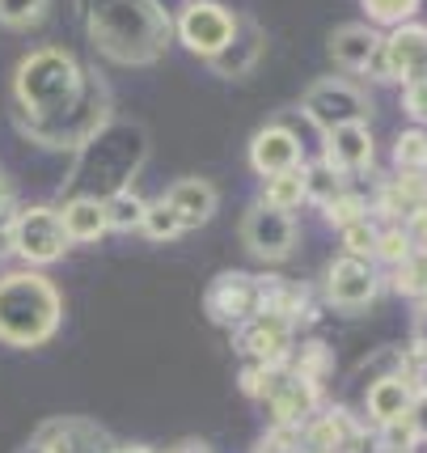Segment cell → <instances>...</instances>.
<instances>
[{
  "label": "cell",
  "mask_w": 427,
  "mask_h": 453,
  "mask_svg": "<svg viewBox=\"0 0 427 453\" xmlns=\"http://www.w3.org/2000/svg\"><path fill=\"white\" fill-rule=\"evenodd\" d=\"M13 98L30 140L51 149H80L106 123V85L59 47H39L21 59Z\"/></svg>",
  "instance_id": "1"
},
{
  "label": "cell",
  "mask_w": 427,
  "mask_h": 453,
  "mask_svg": "<svg viewBox=\"0 0 427 453\" xmlns=\"http://www.w3.org/2000/svg\"><path fill=\"white\" fill-rule=\"evenodd\" d=\"M170 13L156 0H94L89 39L115 64H153L170 47Z\"/></svg>",
  "instance_id": "2"
},
{
  "label": "cell",
  "mask_w": 427,
  "mask_h": 453,
  "mask_svg": "<svg viewBox=\"0 0 427 453\" xmlns=\"http://www.w3.org/2000/svg\"><path fill=\"white\" fill-rule=\"evenodd\" d=\"M59 288L39 272L0 276V339L13 348H39L59 331Z\"/></svg>",
  "instance_id": "3"
},
{
  "label": "cell",
  "mask_w": 427,
  "mask_h": 453,
  "mask_svg": "<svg viewBox=\"0 0 427 453\" xmlns=\"http://www.w3.org/2000/svg\"><path fill=\"white\" fill-rule=\"evenodd\" d=\"M80 149H85L80 170H94V182L85 187V196L111 199V196H118V191H127L132 174L140 170V161L149 153V140H144V127H140V123H102Z\"/></svg>",
  "instance_id": "4"
},
{
  "label": "cell",
  "mask_w": 427,
  "mask_h": 453,
  "mask_svg": "<svg viewBox=\"0 0 427 453\" xmlns=\"http://www.w3.org/2000/svg\"><path fill=\"white\" fill-rule=\"evenodd\" d=\"M4 242H9V250L21 255L30 267H47V263H56L64 258V250L72 246L68 234H64V220H59L56 208H21L18 217L9 220V229H4Z\"/></svg>",
  "instance_id": "5"
},
{
  "label": "cell",
  "mask_w": 427,
  "mask_h": 453,
  "mask_svg": "<svg viewBox=\"0 0 427 453\" xmlns=\"http://www.w3.org/2000/svg\"><path fill=\"white\" fill-rule=\"evenodd\" d=\"M305 115L322 132H334V127H347V123H364L369 119V98L360 89L343 85V81H317L305 94Z\"/></svg>",
  "instance_id": "6"
},
{
  "label": "cell",
  "mask_w": 427,
  "mask_h": 453,
  "mask_svg": "<svg viewBox=\"0 0 427 453\" xmlns=\"http://www.w3.org/2000/svg\"><path fill=\"white\" fill-rule=\"evenodd\" d=\"M233 30H237V18L229 9H220L216 0H194L178 18V39L187 42L194 56H208V59L233 39Z\"/></svg>",
  "instance_id": "7"
},
{
  "label": "cell",
  "mask_w": 427,
  "mask_h": 453,
  "mask_svg": "<svg viewBox=\"0 0 427 453\" xmlns=\"http://www.w3.org/2000/svg\"><path fill=\"white\" fill-rule=\"evenodd\" d=\"M241 237H246V246H250L258 258H275L292 255V246H296V220L292 212L284 208H271V203H254L246 220H241Z\"/></svg>",
  "instance_id": "8"
},
{
  "label": "cell",
  "mask_w": 427,
  "mask_h": 453,
  "mask_svg": "<svg viewBox=\"0 0 427 453\" xmlns=\"http://www.w3.org/2000/svg\"><path fill=\"white\" fill-rule=\"evenodd\" d=\"M208 314L220 326H241L258 314V280L241 272H225L208 284Z\"/></svg>",
  "instance_id": "9"
},
{
  "label": "cell",
  "mask_w": 427,
  "mask_h": 453,
  "mask_svg": "<svg viewBox=\"0 0 427 453\" xmlns=\"http://www.w3.org/2000/svg\"><path fill=\"white\" fill-rule=\"evenodd\" d=\"M377 272H372L369 258H334L331 272H326V293L339 310H364L372 296H377Z\"/></svg>",
  "instance_id": "10"
},
{
  "label": "cell",
  "mask_w": 427,
  "mask_h": 453,
  "mask_svg": "<svg viewBox=\"0 0 427 453\" xmlns=\"http://www.w3.org/2000/svg\"><path fill=\"white\" fill-rule=\"evenodd\" d=\"M292 348V322L275 314H254L250 322H241V352L254 365H284V356Z\"/></svg>",
  "instance_id": "11"
},
{
  "label": "cell",
  "mask_w": 427,
  "mask_h": 453,
  "mask_svg": "<svg viewBox=\"0 0 427 453\" xmlns=\"http://www.w3.org/2000/svg\"><path fill=\"white\" fill-rule=\"evenodd\" d=\"M250 165H254V174H263V178L301 170V140L292 136L288 127H263L250 144Z\"/></svg>",
  "instance_id": "12"
},
{
  "label": "cell",
  "mask_w": 427,
  "mask_h": 453,
  "mask_svg": "<svg viewBox=\"0 0 427 453\" xmlns=\"http://www.w3.org/2000/svg\"><path fill=\"white\" fill-rule=\"evenodd\" d=\"M372 161V136L369 123H347V127H334L326 132V161L334 174H355Z\"/></svg>",
  "instance_id": "13"
},
{
  "label": "cell",
  "mask_w": 427,
  "mask_h": 453,
  "mask_svg": "<svg viewBox=\"0 0 427 453\" xmlns=\"http://www.w3.org/2000/svg\"><path fill=\"white\" fill-rule=\"evenodd\" d=\"M381 42H385L393 77H402L407 85L427 77V26H398V30Z\"/></svg>",
  "instance_id": "14"
},
{
  "label": "cell",
  "mask_w": 427,
  "mask_h": 453,
  "mask_svg": "<svg viewBox=\"0 0 427 453\" xmlns=\"http://www.w3.org/2000/svg\"><path fill=\"white\" fill-rule=\"evenodd\" d=\"M258 56H263V30L250 18H237L233 39L212 56V68L220 77H241V73H250L254 64H258Z\"/></svg>",
  "instance_id": "15"
},
{
  "label": "cell",
  "mask_w": 427,
  "mask_h": 453,
  "mask_svg": "<svg viewBox=\"0 0 427 453\" xmlns=\"http://www.w3.org/2000/svg\"><path fill=\"white\" fill-rule=\"evenodd\" d=\"M165 203L178 212V220L187 229H199L203 220H212L216 212V187L208 178H178L174 187L165 191Z\"/></svg>",
  "instance_id": "16"
},
{
  "label": "cell",
  "mask_w": 427,
  "mask_h": 453,
  "mask_svg": "<svg viewBox=\"0 0 427 453\" xmlns=\"http://www.w3.org/2000/svg\"><path fill=\"white\" fill-rule=\"evenodd\" d=\"M410 403H415V395H410L407 377H377L369 386V415L381 428L393 424V419H407Z\"/></svg>",
  "instance_id": "17"
},
{
  "label": "cell",
  "mask_w": 427,
  "mask_h": 453,
  "mask_svg": "<svg viewBox=\"0 0 427 453\" xmlns=\"http://www.w3.org/2000/svg\"><path fill=\"white\" fill-rule=\"evenodd\" d=\"M59 220H64L68 242H97V237L106 234V208H102V199H89V196L68 199Z\"/></svg>",
  "instance_id": "18"
},
{
  "label": "cell",
  "mask_w": 427,
  "mask_h": 453,
  "mask_svg": "<svg viewBox=\"0 0 427 453\" xmlns=\"http://www.w3.org/2000/svg\"><path fill=\"white\" fill-rule=\"evenodd\" d=\"M377 30L372 26H360V21H351V26H339L331 35V56L334 64H343V68H364V59L372 56V47H377Z\"/></svg>",
  "instance_id": "19"
},
{
  "label": "cell",
  "mask_w": 427,
  "mask_h": 453,
  "mask_svg": "<svg viewBox=\"0 0 427 453\" xmlns=\"http://www.w3.org/2000/svg\"><path fill=\"white\" fill-rule=\"evenodd\" d=\"M263 203L284 208V212L301 208V203H305V165H301V170H288V174L267 178V199H263Z\"/></svg>",
  "instance_id": "20"
},
{
  "label": "cell",
  "mask_w": 427,
  "mask_h": 453,
  "mask_svg": "<svg viewBox=\"0 0 427 453\" xmlns=\"http://www.w3.org/2000/svg\"><path fill=\"white\" fill-rule=\"evenodd\" d=\"M102 208H106V229H140L149 203L140 196H132V187H127V191H118V196L102 199Z\"/></svg>",
  "instance_id": "21"
},
{
  "label": "cell",
  "mask_w": 427,
  "mask_h": 453,
  "mask_svg": "<svg viewBox=\"0 0 427 453\" xmlns=\"http://www.w3.org/2000/svg\"><path fill=\"white\" fill-rule=\"evenodd\" d=\"M140 229H144V237H153V242H174V237L187 234V225L178 220V212L161 199V203H149L144 208V220H140Z\"/></svg>",
  "instance_id": "22"
},
{
  "label": "cell",
  "mask_w": 427,
  "mask_h": 453,
  "mask_svg": "<svg viewBox=\"0 0 427 453\" xmlns=\"http://www.w3.org/2000/svg\"><path fill=\"white\" fill-rule=\"evenodd\" d=\"M393 161L402 174H427V132H419V127L402 132L393 144Z\"/></svg>",
  "instance_id": "23"
},
{
  "label": "cell",
  "mask_w": 427,
  "mask_h": 453,
  "mask_svg": "<svg viewBox=\"0 0 427 453\" xmlns=\"http://www.w3.org/2000/svg\"><path fill=\"white\" fill-rule=\"evenodd\" d=\"M339 234H343V250H347L351 258H372V250H377V225H372L369 217L343 225Z\"/></svg>",
  "instance_id": "24"
},
{
  "label": "cell",
  "mask_w": 427,
  "mask_h": 453,
  "mask_svg": "<svg viewBox=\"0 0 427 453\" xmlns=\"http://www.w3.org/2000/svg\"><path fill=\"white\" fill-rule=\"evenodd\" d=\"M393 284H398V293L427 301V258L423 255H410L407 263H398V276H393Z\"/></svg>",
  "instance_id": "25"
},
{
  "label": "cell",
  "mask_w": 427,
  "mask_h": 453,
  "mask_svg": "<svg viewBox=\"0 0 427 453\" xmlns=\"http://www.w3.org/2000/svg\"><path fill=\"white\" fill-rule=\"evenodd\" d=\"M377 258H385V263H407L410 258V237L402 225H389V229H377V250H372Z\"/></svg>",
  "instance_id": "26"
},
{
  "label": "cell",
  "mask_w": 427,
  "mask_h": 453,
  "mask_svg": "<svg viewBox=\"0 0 427 453\" xmlns=\"http://www.w3.org/2000/svg\"><path fill=\"white\" fill-rule=\"evenodd\" d=\"M415 9H419V0H364V13L385 26H402L407 18H415Z\"/></svg>",
  "instance_id": "27"
},
{
  "label": "cell",
  "mask_w": 427,
  "mask_h": 453,
  "mask_svg": "<svg viewBox=\"0 0 427 453\" xmlns=\"http://www.w3.org/2000/svg\"><path fill=\"white\" fill-rule=\"evenodd\" d=\"M339 196V174H334L331 165H309L305 170V199L313 203H326V199Z\"/></svg>",
  "instance_id": "28"
},
{
  "label": "cell",
  "mask_w": 427,
  "mask_h": 453,
  "mask_svg": "<svg viewBox=\"0 0 427 453\" xmlns=\"http://www.w3.org/2000/svg\"><path fill=\"white\" fill-rule=\"evenodd\" d=\"M47 13V0H0V21L4 26H34Z\"/></svg>",
  "instance_id": "29"
},
{
  "label": "cell",
  "mask_w": 427,
  "mask_h": 453,
  "mask_svg": "<svg viewBox=\"0 0 427 453\" xmlns=\"http://www.w3.org/2000/svg\"><path fill=\"white\" fill-rule=\"evenodd\" d=\"M322 212H326V220L331 225H351V220H360V217H369V208H364V199L360 196H334V199H326L322 203Z\"/></svg>",
  "instance_id": "30"
},
{
  "label": "cell",
  "mask_w": 427,
  "mask_h": 453,
  "mask_svg": "<svg viewBox=\"0 0 427 453\" xmlns=\"http://www.w3.org/2000/svg\"><path fill=\"white\" fill-rule=\"evenodd\" d=\"M326 365H331V352L322 343H301V360H296L292 373L305 377V381H317V377H326Z\"/></svg>",
  "instance_id": "31"
},
{
  "label": "cell",
  "mask_w": 427,
  "mask_h": 453,
  "mask_svg": "<svg viewBox=\"0 0 427 453\" xmlns=\"http://www.w3.org/2000/svg\"><path fill=\"white\" fill-rule=\"evenodd\" d=\"M381 436H385V449L389 453H410V445H415V433H410L407 419H393V424H385V428H381Z\"/></svg>",
  "instance_id": "32"
},
{
  "label": "cell",
  "mask_w": 427,
  "mask_h": 453,
  "mask_svg": "<svg viewBox=\"0 0 427 453\" xmlns=\"http://www.w3.org/2000/svg\"><path fill=\"white\" fill-rule=\"evenodd\" d=\"M407 115L419 119V123H427V77L423 81H410L407 85Z\"/></svg>",
  "instance_id": "33"
},
{
  "label": "cell",
  "mask_w": 427,
  "mask_h": 453,
  "mask_svg": "<svg viewBox=\"0 0 427 453\" xmlns=\"http://www.w3.org/2000/svg\"><path fill=\"white\" fill-rule=\"evenodd\" d=\"M360 73H369V77H377V81H389V77H393L389 56H385V42H377V47H372V56L364 59V68H360Z\"/></svg>",
  "instance_id": "34"
},
{
  "label": "cell",
  "mask_w": 427,
  "mask_h": 453,
  "mask_svg": "<svg viewBox=\"0 0 427 453\" xmlns=\"http://www.w3.org/2000/svg\"><path fill=\"white\" fill-rule=\"evenodd\" d=\"M407 424H410V433H415V441H427V395H419L410 403Z\"/></svg>",
  "instance_id": "35"
},
{
  "label": "cell",
  "mask_w": 427,
  "mask_h": 453,
  "mask_svg": "<svg viewBox=\"0 0 427 453\" xmlns=\"http://www.w3.org/2000/svg\"><path fill=\"white\" fill-rule=\"evenodd\" d=\"M18 217V199H13V187L9 178L0 174V229H9V220Z\"/></svg>",
  "instance_id": "36"
},
{
  "label": "cell",
  "mask_w": 427,
  "mask_h": 453,
  "mask_svg": "<svg viewBox=\"0 0 427 453\" xmlns=\"http://www.w3.org/2000/svg\"><path fill=\"white\" fill-rule=\"evenodd\" d=\"M415 348H419V356H427V301L415 314Z\"/></svg>",
  "instance_id": "37"
},
{
  "label": "cell",
  "mask_w": 427,
  "mask_h": 453,
  "mask_svg": "<svg viewBox=\"0 0 427 453\" xmlns=\"http://www.w3.org/2000/svg\"><path fill=\"white\" fill-rule=\"evenodd\" d=\"M415 381H419V395H427V356H419V373H415Z\"/></svg>",
  "instance_id": "38"
},
{
  "label": "cell",
  "mask_w": 427,
  "mask_h": 453,
  "mask_svg": "<svg viewBox=\"0 0 427 453\" xmlns=\"http://www.w3.org/2000/svg\"><path fill=\"white\" fill-rule=\"evenodd\" d=\"M170 453H212V449L199 445V441H187V445H178V449H170Z\"/></svg>",
  "instance_id": "39"
},
{
  "label": "cell",
  "mask_w": 427,
  "mask_h": 453,
  "mask_svg": "<svg viewBox=\"0 0 427 453\" xmlns=\"http://www.w3.org/2000/svg\"><path fill=\"white\" fill-rule=\"evenodd\" d=\"M115 453H153V449H144V445H132V449H115Z\"/></svg>",
  "instance_id": "40"
},
{
  "label": "cell",
  "mask_w": 427,
  "mask_h": 453,
  "mask_svg": "<svg viewBox=\"0 0 427 453\" xmlns=\"http://www.w3.org/2000/svg\"><path fill=\"white\" fill-rule=\"evenodd\" d=\"M4 250H9V242H4V229H0V258H4Z\"/></svg>",
  "instance_id": "41"
}]
</instances>
